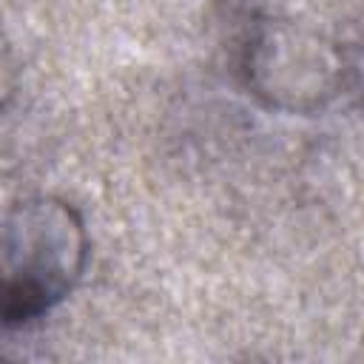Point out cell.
Returning <instances> with one entry per match:
<instances>
[{"label":"cell","mask_w":364,"mask_h":364,"mask_svg":"<svg viewBox=\"0 0 364 364\" xmlns=\"http://www.w3.org/2000/svg\"><path fill=\"white\" fill-rule=\"evenodd\" d=\"M74 239L65 210L31 208L0 230V318L23 321L57 299L71 276Z\"/></svg>","instance_id":"cell-1"}]
</instances>
